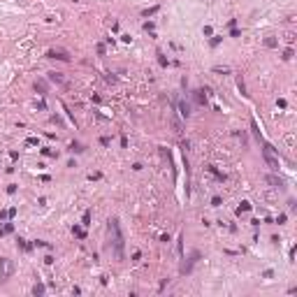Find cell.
<instances>
[{"label":"cell","mask_w":297,"mask_h":297,"mask_svg":"<svg viewBox=\"0 0 297 297\" xmlns=\"http://www.w3.org/2000/svg\"><path fill=\"white\" fill-rule=\"evenodd\" d=\"M109 232L114 235V255L118 260H123V235H121V225H118L116 218L109 220Z\"/></svg>","instance_id":"1"},{"label":"cell","mask_w":297,"mask_h":297,"mask_svg":"<svg viewBox=\"0 0 297 297\" xmlns=\"http://www.w3.org/2000/svg\"><path fill=\"white\" fill-rule=\"evenodd\" d=\"M262 153H265V160H267V165H269L272 170H279V160L274 158V148H272V144H267V142H265Z\"/></svg>","instance_id":"2"},{"label":"cell","mask_w":297,"mask_h":297,"mask_svg":"<svg viewBox=\"0 0 297 297\" xmlns=\"http://www.w3.org/2000/svg\"><path fill=\"white\" fill-rule=\"evenodd\" d=\"M49 58H58V61H70V53L63 51V49H51L49 51Z\"/></svg>","instance_id":"3"},{"label":"cell","mask_w":297,"mask_h":297,"mask_svg":"<svg viewBox=\"0 0 297 297\" xmlns=\"http://www.w3.org/2000/svg\"><path fill=\"white\" fill-rule=\"evenodd\" d=\"M49 79H51V81H56V84H65V79H63L58 72H51V74H49Z\"/></svg>","instance_id":"4"},{"label":"cell","mask_w":297,"mask_h":297,"mask_svg":"<svg viewBox=\"0 0 297 297\" xmlns=\"http://www.w3.org/2000/svg\"><path fill=\"white\" fill-rule=\"evenodd\" d=\"M35 88L40 91V93H46V81H42V79H40V81H35Z\"/></svg>","instance_id":"5"},{"label":"cell","mask_w":297,"mask_h":297,"mask_svg":"<svg viewBox=\"0 0 297 297\" xmlns=\"http://www.w3.org/2000/svg\"><path fill=\"white\" fill-rule=\"evenodd\" d=\"M209 172H211V174H214V176H216L218 181H225V176L220 174V172H218V170H216V167H209Z\"/></svg>","instance_id":"6"},{"label":"cell","mask_w":297,"mask_h":297,"mask_svg":"<svg viewBox=\"0 0 297 297\" xmlns=\"http://www.w3.org/2000/svg\"><path fill=\"white\" fill-rule=\"evenodd\" d=\"M276 40H274V37H267V40H265V46H269V49H274V46H276Z\"/></svg>","instance_id":"7"},{"label":"cell","mask_w":297,"mask_h":297,"mask_svg":"<svg viewBox=\"0 0 297 297\" xmlns=\"http://www.w3.org/2000/svg\"><path fill=\"white\" fill-rule=\"evenodd\" d=\"M267 181H269L272 186H283V181H281V179H276V176H267Z\"/></svg>","instance_id":"8"},{"label":"cell","mask_w":297,"mask_h":297,"mask_svg":"<svg viewBox=\"0 0 297 297\" xmlns=\"http://www.w3.org/2000/svg\"><path fill=\"white\" fill-rule=\"evenodd\" d=\"M33 295H44V286L42 283H37L35 288H33Z\"/></svg>","instance_id":"9"},{"label":"cell","mask_w":297,"mask_h":297,"mask_svg":"<svg viewBox=\"0 0 297 297\" xmlns=\"http://www.w3.org/2000/svg\"><path fill=\"white\" fill-rule=\"evenodd\" d=\"M251 209V204H248V202H242V204H239V209H237V214H242V211H248Z\"/></svg>","instance_id":"10"},{"label":"cell","mask_w":297,"mask_h":297,"mask_svg":"<svg viewBox=\"0 0 297 297\" xmlns=\"http://www.w3.org/2000/svg\"><path fill=\"white\" fill-rule=\"evenodd\" d=\"M181 114H184V116H188V114H190V107L186 105V102H181Z\"/></svg>","instance_id":"11"},{"label":"cell","mask_w":297,"mask_h":297,"mask_svg":"<svg viewBox=\"0 0 297 297\" xmlns=\"http://www.w3.org/2000/svg\"><path fill=\"white\" fill-rule=\"evenodd\" d=\"M195 100H197L200 105H204V95H202V91H197V93H195Z\"/></svg>","instance_id":"12"},{"label":"cell","mask_w":297,"mask_h":297,"mask_svg":"<svg viewBox=\"0 0 297 297\" xmlns=\"http://www.w3.org/2000/svg\"><path fill=\"white\" fill-rule=\"evenodd\" d=\"M74 235H77V237H81V239H84V237H86V232H84L81 227H74Z\"/></svg>","instance_id":"13"},{"label":"cell","mask_w":297,"mask_h":297,"mask_svg":"<svg viewBox=\"0 0 297 297\" xmlns=\"http://www.w3.org/2000/svg\"><path fill=\"white\" fill-rule=\"evenodd\" d=\"M283 58H286V61H290V58H292V49H286V51H283Z\"/></svg>","instance_id":"14"},{"label":"cell","mask_w":297,"mask_h":297,"mask_svg":"<svg viewBox=\"0 0 297 297\" xmlns=\"http://www.w3.org/2000/svg\"><path fill=\"white\" fill-rule=\"evenodd\" d=\"M84 225H91V211H86V214H84Z\"/></svg>","instance_id":"15"},{"label":"cell","mask_w":297,"mask_h":297,"mask_svg":"<svg viewBox=\"0 0 297 297\" xmlns=\"http://www.w3.org/2000/svg\"><path fill=\"white\" fill-rule=\"evenodd\" d=\"M211 204H214V207H220V197H218V195H216V197L211 200Z\"/></svg>","instance_id":"16"},{"label":"cell","mask_w":297,"mask_h":297,"mask_svg":"<svg viewBox=\"0 0 297 297\" xmlns=\"http://www.w3.org/2000/svg\"><path fill=\"white\" fill-rule=\"evenodd\" d=\"M16 242H19V246H21V248H26V251H28V248H30V246H28L26 242H23V239H16Z\"/></svg>","instance_id":"17"}]
</instances>
